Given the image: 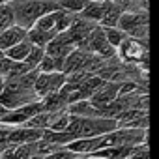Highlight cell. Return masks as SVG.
<instances>
[{"label": "cell", "instance_id": "1", "mask_svg": "<svg viewBox=\"0 0 159 159\" xmlns=\"http://www.w3.org/2000/svg\"><path fill=\"white\" fill-rule=\"evenodd\" d=\"M10 8L13 10L15 25L23 26L26 30H30L43 13L60 10L56 0H13Z\"/></svg>", "mask_w": 159, "mask_h": 159}, {"label": "cell", "instance_id": "2", "mask_svg": "<svg viewBox=\"0 0 159 159\" xmlns=\"http://www.w3.org/2000/svg\"><path fill=\"white\" fill-rule=\"evenodd\" d=\"M118 28L124 30L131 38L148 41V11L124 10V13L118 19Z\"/></svg>", "mask_w": 159, "mask_h": 159}, {"label": "cell", "instance_id": "3", "mask_svg": "<svg viewBox=\"0 0 159 159\" xmlns=\"http://www.w3.org/2000/svg\"><path fill=\"white\" fill-rule=\"evenodd\" d=\"M116 54L122 62L125 64H148V41H142V39H137V38H131L127 36L124 39V43L116 49Z\"/></svg>", "mask_w": 159, "mask_h": 159}, {"label": "cell", "instance_id": "4", "mask_svg": "<svg viewBox=\"0 0 159 159\" xmlns=\"http://www.w3.org/2000/svg\"><path fill=\"white\" fill-rule=\"evenodd\" d=\"M79 49H84V51H88V52H92V54H96L103 60H109V58L116 56V49L109 43V39L105 36V30L99 25L90 32V36L84 39V43Z\"/></svg>", "mask_w": 159, "mask_h": 159}, {"label": "cell", "instance_id": "5", "mask_svg": "<svg viewBox=\"0 0 159 159\" xmlns=\"http://www.w3.org/2000/svg\"><path fill=\"white\" fill-rule=\"evenodd\" d=\"M67 81L64 71H51V73H39L36 83H34V92L38 94L39 99H43L49 94L58 92Z\"/></svg>", "mask_w": 159, "mask_h": 159}, {"label": "cell", "instance_id": "6", "mask_svg": "<svg viewBox=\"0 0 159 159\" xmlns=\"http://www.w3.org/2000/svg\"><path fill=\"white\" fill-rule=\"evenodd\" d=\"M75 49H77V45H75V41L71 39V36L67 34V30L56 34V36L49 41V45L45 47L47 54H51L52 58H64V60H66V56H67L71 51H75Z\"/></svg>", "mask_w": 159, "mask_h": 159}, {"label": "cell", "instance_id": "7", "mask_svg": "<svg viewBox=\"0 0 159 159\" xmlns=\"http://www.w3.org/2000/svg\"><path fill=\"white\" fill-rule=\"evenodd\" d=\"M90 56H92V52H88V51H84V49H75V51H71V52L66 56V60H64V69H62V71H64L66 75H69V73H75V71L86 69Z\"/></svg>", "mask_w": 159, "mask_h": 159}, {"label": "cell", "instance_id": "8", "mask_svg": "<svg viewBox=\"0 0 159 159\" xmlns=\"http://www.w3.org/2000/svg\"><path fill=\"white\" fill-rule=\"evenodd\" d=\"M120 84H122V83H107V84L98 92V94H94V96L90 98V101H92L98 109H101V107H105V105L112 103L114 99H118Z\"/></svg>", "mask_w": 159, "mask_h": 159}, {"label": "cell", "instance_id": "9", "mask_svg": "<svg viewBox=\"0 0 159 159\" xmlns=\"http://www.w3.org/2000/svg\"><path fill=\"white\" fill-rule=\"evenodd\" d=\"M26 34H28V30L23 28V26H19V25L10 26L8 30H4L2 34H0V49H2V51H8L10 47H13V45H17L19 41L26 39Z\"/></svg>", "mask_w": 159, "mask_h": 159}, {"label": "cell", "instance_id": "10", "mask_svg": "<svg viewBox=\"0 0 159 159\" xmlns=\"http://www.w3.org/2000/svg\"><path fill=\"white\" fill-rule=\"evenodd\" d=\"M107 6H109V0H103V2H98V0H88L86 6H84V10L79 13V15L84 17L86 21H92V23L99 25L101 19H103V15H105V11H107Z\"/></svg>", "mask_w": 159, "mask_h": 159}, {"label": "cell", "instance_id": "11", "mask_svg": "<svg viewBox=\"0 0 159 159\" xmlns=\"http://www.w3.org/2000/svg\"><path fill=\"white\" fill-rule=\"evenodd\" d=\"M60 15H62V8L60 10H52V11H47V13H43L38 21H36V25L32 26V28H38V30H41V32H51V34H58V30H56V26H58V19H60Z\"/></svg>", "mask_w": 159, "mask_h": 159}, {"label": "cell", "instance_id": "12", "mask_svg": "<svg viewBox=\"0 0 159 159\" xmlns=\"http://www.w3.org/2000/svg\"><path fill=\"white\" fill-rule=\"evenodd\" d=\"M133 148L135 146H107V148L94 152L92 155L98 159H127L131 155Z\"/></svg>", "mask_w": 159, "mask_h": 159}, {"label": "cell", "instance_id": "13", "mask_svg": "<svg viewBox=\"0 0 159 159\" xmlns=\"http://www.w3.org/2000/svg\"><path fill=\"white\" fill-rule=\"evenodd\" d=\"M32 41L26 38V39H23V41H19L17 45H13V47H10L8 51H4L6 52V56L8 58H11L13 62H25L26 58H28V54H30V51H32Z\"/></svg>", "mask_w": 159, "mask_h": 159}, {"label": "cell", "instance_id": "14", "mask_svg": "<svg viewBox=\"0 0 159 159\" xmlns=\"http://www.w3.org/2000/svg\"><path fill=\"white\" fill-rule=\"evenodd\" d=\"M122 13H124V8L109 0L107 11H105V15H103V19H101L99 26H101V28H112V26H118V19H120Z\"/></svg>", "mask_w": 159, "mask_h": 159}, {"label": "cell", "instance_id": "15", "mask_svg": "<svg viewBox=\"0 0 159 159\" xmlns=\"http://www.w3.org/2000/svg\"><path fill=\"white\" fill-rule=\"evenodd\" d=\"M26 38L32 41V45H38V47H47L49 45V41L54 38V34H51V32H41V30H38V28H30L28 30V34H26Z\"/></svg>", "mask_w": 159, "mask_h": 159}, {"label": "cell", "instance_id": "16", "mask_svg": "<svg viewBox=\"0 0 159 159\" xmlns=\"http://www.w3.org/2000/svg\"><path fill=\"white\" fill-rule=\"evenodd\" d=\"M103 30H105V36H107L109 43H111L114 49H118V47L124 43V39L127 38V34H125L124 30H120L118 26H112V28H103Z\"/></svg>", "mask_w": 159, "mask_h": 159}, {"label": "cell", "instance_id": "17", "mask_svg": "<svg viewBox=\"0 0 159 159\" xmlns=\"http://www.w3.org/2000/svg\"><path fill=\"white\" fill-rule=\"evenodd\" d=\"M56 2H58V6H60L62 10L79 15V13L84 10V6H86L88 0H56Z\"/></svg>", "mask_w": 159, "mask_h": 159}, {"label": "cell", "instance_id": "18", "mask_svg": "<svg viewBox=\"0 0 159 159\" xmlns=\"http://www.w3.org/2000/svg\"><path fill=\"white\" fill-rule=\"evenodd\" d=\"M45 54H47V51H45L43 47L34 45V47H32V51H30V54H28V58H26L25 62H26L32 69H36V67L39 66V62L43 60V56H45Z\"/></svg>", "mask_w": 159, "mask_h": 159}, {"label": "cell", "instance_id": "19", "mask_svg": "<svg viewBox=\"0 0 159 159\" xmlns=\"http://www.w3.org/2000/svg\"><path fill=\"white\" fill-rule=\"evenodd\" d=\"M127 159H150V148H148V144H137Z\"/></svg>", "mask_w": 159, "mask_h": 159}, {"label": "cell", "instance_id": "20", "mask_svg": "<svg viewBox=\"0 0 159 159\" xmlns=\"http://www.w3.org/2000/svg\"><path fill=\"white\" fill-rule=\"evenodd\" d=\"M13 66H15V62H13L11 58L2 56V58H0V75L8 79V77H10V73H11V69H13Z\"/></svg>", "mask_w": 159, "mask_h": 159}, {"label": "cell", "instance_id": "21", "mask_svg": "<svg viewBox=\"0 0 159 159\" xmlns=\"http://www.w3.org/2000/svg\"><path fill=\"white\" fill-rule=\"evenodd\" d=\"M6 90V77L0 75V96H2V92Z\"/></svg>", "mask_w": 159, "mask_h": 159}, {"label": "cell", "instance_id": "22", "mask_svg": "<svg viewBox=\"0 0 159 159\" xmlns=\"http://www.w3.org/2000/svg\"><path fill=\"white\" fill-rule=\"evenodd\" d=\"M13 0H0V6H10Z\"/></svg>", "mask_w": 159, "mask_h": 159}, {"label": "cell", "instance_id": "23", "mask_svg": "<svg viewBox=\"0 0 159 159\" xmlns=\"http://www.w3.org/2000/svg\"><path fill=\"white\" fill-rule=\"evenodd\" d=\"M0 159H2V155H0Z\"/></svg>", "mask_w": 159, "mask_h": 159}, {"label": "cell", "instance_id": "24", "mask_svg": "<svg viewBox=\"0 0 159 159\" xmlns=\"http://www.w3.org/2000/svg\"><path fill=\"white\" fill-rule=\"evenodd\" d=\"M0 10H2V6H0Z\"/></svg>", "mask_w": 159, "mask_h": 159}]
</instances>
